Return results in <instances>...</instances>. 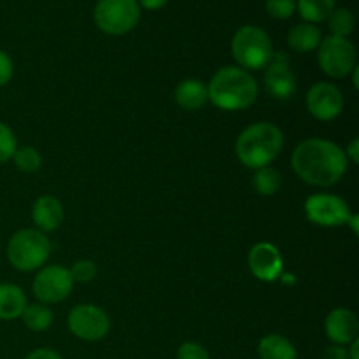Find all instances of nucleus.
<instances>
[{
  "label": "nucleus",
  "mask_w": 359,
  "mask_h": 359,
  "mask_svg": "<svg viewBox=\"0 0 359 359\" xmlns=\"http://www.w3.org/2000/svg\"><path fill=\"white\" fill-rule=\"evenodd\" d=\"M27 309V297L16 284H0V321L21 318Z\"/></svg>",
  "instance_id": "obj_17"
},
{
  "label": "nucleus",
  "mask_w": 359,
  "mask_h": 359,
  "mask_svg": "<svg viewBox=\"0 0 359 359\" xmlns=\"http://www.w3.org/2000/svg\"><path fill=\"white\" fill-rule=\"evenodd\" d=\"M323 359H349V354H347V349L344 346H333L326 347L325 353H323Z\"/></svg>",
  "instance_id": "obj_30"
},
{
  "label": "nucleus",
  "mask_w": 359,
  "mask_h": 359,
  "mask_svg": "<svg viewBox=\"0 0 359 359\" xmlns=\"http://www.w3.org/2000/svg\"><path fill=\"white\" fill-rule=\"evenodd\" d=\"M347 224H349V226L353 228V233L354 235L359 233V216H358V214H353V216L349 217V221H347Z\"/></svg>",
  "instance_id": "obj_35"
},
{
  "label": "nucleus",
  "mask_w": 359,
  "mask_h": 359,
  "mask_svg": "<svg viewBox=\"0 0 359 359\" xmlns=\"http://www.w3.org/2000/svg\"><path fill=\"white\" fill-rule=\"evenodd\" d=\"M72 287L74 279L70 270L58 265H49L35 276L32 290L41 304H60L69 297Z\"/></svg>",
  "instance_id": "obj_10"
},
{
  "label": "nucleus",
  "mask_w": 359,
  "mask_h": 359,
  "mask_svg": "<svg viewBox=\"0 0 359 359\" xmlns=\"http://www.w3.org/2000/svg\"><path fill=\"white\" fill-rule=\"evenodd\" d=\"M70 276H72L74 283H90L97 277V265L90 259H79L77 263H74Z\"/></svg>",
  "instance_id": "obj_27"
},
{
  "label": "nucleus",
  "mask_w": 359,
  "mask_h": 359,
  "mask_svg": "<svg viewBox=\"0 0 359 359\" xmlns=\"http://www.w3.org/2000/svg\"><path fill=\"white\" fill-rule=\"evenodd\" d=\"M93 18L104 34H128L139 23L140 6L137 0H98Z\"/></svg>",
  "instance_id": "obj_6"
},
{
  "label": "nucleus",
  "mask_w": 359,
  "mask_h": 359,
  "mask_svg": "<svg viewBox=\"0 0 359 359\" xmlns=\"http://www.w3.org/2000/svg\"><path fill=\"white\" fill-rule=\"evenodd\" d=\"M347 354H349V359H359V340L354 339L351 342V347L347 349Z\"/></svg>",
  "instance_id": "obj_34"
},
{
  "label": "nucleus",
  "mask_w": 359,
  "mask_h": 359,
  "mask_svg": "<svg viewBox=\"0 0 359 359\" xmlns=\"http://www.w3.org/2000/svg\"><path fill=\"white\" fill-rule=\"evenodd\" d=\"M259 359H297V349L283 335H266L258 344Z\"/></svg>",
  "instance_id": "obj_19"
},
{
  "label": "nucleus",
  "mask_w": 359,
  "mask_h": 359,
  "mask_svg": "<svg viewBox=\"0 0 359 359\" xmlns=\"http://www.w3.org/2000/svg\"><path fill=\"white\" fill-rule=\"evenodd\" d=\"M177 359H210L203 346L196 342H184L177 349Z\"/></svg>",
  "instance_id": "obj_28"
},
{
  "label": "nucleus",
  "mask_w": 359,
  "mask_h": 359,
  "mask_svg": "<svg viewBox=\"0 0 359 359\" xmlns=\"http://www.w3.org/2000/svg\"><path fill=\"white\" fill-rule=\"evenodd\" d=\"M297 9L309 23H321L333 13L335 0H298Z\"/></svg>",
  "instance_id": "obj_20"
},
{
  "label": "nucleus",
  "mask_w": 359,
  "mask_h": 359,
  "mask_svg": "<svg viewBox=\"0 0 359 359\" xmlns=\"http://www.w3.org/2000/svg\"><path fill=\"white\" fill-rule=\"evenodd\" d=\"M51 242L39 230H20L7 244V259L21 272L37 270L48 262Z\"/></svg>",
  "instance_id": "obj_5"
},
{
  "label": "nucleus",
  "mask_w": 359,
  "mask_h": 359,
  "mask_svg": "<svg viewBox=\"0 0 359 359\" xmlns=\"http://www.w3.org/2000/svg\"><path fill=\"white\" fill-rule=\"evenodd\" d=\"M283 132L273 123L262 121L248 126L238 135L235 153L241 163L248 168L269 167L283 149Z\"/></svg>",
  "instance_id": "obj_3"
},
{
  "label": "nucleus",
  "mask_w": 359,
  "mask_h": 359,
  "mask_svg": "<svg viewBox=\"0 0 359 359\" xmlns=\"http://www.w3.org/2000/svg\"><path fill=\"white\" fill-rule=\"evenodd\" d=\"M69 330L81 340L97 342L111 330V319L100 307L84 304L77 305L69 314Z\"/></svg>",
  "instance_id": "obj_9"
},
{
  "label": "nucleus",
  "mask_w": 359,
  "mask_h": 359,
  "mask_svg": "<svg viewBox=\"0 0 359 359\" xmlns=\"http://www.w3.org/2000/svg\"><path fill=\"white\" fill-rule=\"evenodd\" d=\"M209 100L223 111H242L255 104L258 97L256 79L241 67H223L207 86Z\"/></svg>",
  "instance_id": "obj_2"
},
{
  "label": "nucleus",
  "mask_w": 359,
  "mask_h": 359,
  "mask_svg": "<svg viewBox=\"0 0 359 359\" xmlns=\"http://www.w3.org/2000/svg\"><path fill=\"white\" fill-rule=\"evenodd\" d=\"M305 214L311 223L325 228H335L347 224L353 216L346 200L330 193H318L309 196L305 202Z\"/></svg>",
  "instance_id": "obj_8"
},
{
  "label": "nucleus",
  "mask_w": 359,
  "mask_h": 359,
  "mask_svg": "<svg viewBox=\"0 0 359 359\" xmlns=\"http://www.w3.org/2000/svg\"><path fill=\"white\" fill-rule=\"evenodd\" d=\"M27 359H63L56 351L51 349H35L28 354Z\"/></svg>",
  "instance_id": "obj_31"
},
{
  "label": "nucleus",
  "mask_w": 359,
  "mask_h": 359,
  "mask_svg": "<svg viewBox=\"0 0 359 359\" xmlns=\"http://www.w3.org/2000/svg\"><path fill=\"white\" fill-rule=\"evenodd\" d=\"M209 100L207 86L198 79H186L175 88V102L184 111H198Z\"/></svg>",
  "instance_id": "obj_16"
},
{
  "label": "nucleus",
  "mask_w": 359,
  "mask_h": 359,
  "mask_svg": "<svg viewBox=\"0 0 359 359\" xmlns=\"http://www.w3.org/2000/svg\"><path fill=\"white\" fill-rule=\"evenodd\" d=\"M353 84L356 90H359V67L358 65L354 67V70H353Z\"/></svg>",
  "instance_id": "obj_36"
},
{
  "label": "nucleus",
  "mask_w": 359,
  "mask_h": 359,
  "mask_svg": "<svg viewBox=\"0 0 359 359\" xmlns=\"http://www.w3.org/2000/svg\"><path fill=\"white\" fill-rule=\"evenodd\" d=\"M21 318H23V323L27 325L28 330H32V332H44V330L51 326L53 312L46 305L34 304L27 305Z\"/></svg>",
  "instance_id": "obj_21"
},
{
  "label": "nucleus",
  "mask_w": 359,
  "mask_h": 359,
  "mask_svg": "<svg viewBox=\"0 0 359 359\" xmlns=\"http://www.w3.org/2000/svg\"><path fill=\"white\" fill-rule=\"evenodd\" d=\"M13 72H14V65L11 56L7 55L6 51L0 49V88L6 86L11 79H13Z\"/></svg>",
  "instance_id": "obj_29"
},
{
  "label": "nucleus",
  "mask_w": 359,
  "mask_h": 359,
  "mask_svg": "<svg viewBox=\"0 0 359 359\" xmlns=\"http://www.w3.org/2000/svg\"><path fill=\"white\" fill-rule=\"evenodd\" d=\"M297 11V0H266V13L276 20H287Z\"/></svg>",
  "instance_id": "obj_26"
},
{
  "label": "nucleus",
  "mask_w": 359,
  "mask_h": 359,
  "mask_svg": "<svg viewBox=\"0 0 359 359\" xmlns=\"http://www.w3.org/2000/svg\"><path fill=\"white\" fill-rule=\"evenodd\" d=\"M330 30L335 37L347 39V35L354 30V14L349 9H333V13L328 18Z\"/></svg>",
  "instance_id": "obj_23"
},
{
  "label": "nucleus",
  "mask_w": 359,
  "mask_h": 359,
  "mask_svg": "<svg viewBox=\"0 0 359 359\" xmlns=\"http://www.w3.org/2000/svg\"><path fill=\"white\" fill-rule=\"evenodd\" d=\"M32 219L39 231H55L63 221V205L58 198L46 195L37 198L32 209Z\"/></svg>",
  "instance_id": "obj_15"
},
{
  "label": "nucleus",
  "mask_w": 359,
  "mask_h": 359,
  "mask_svg": "<svg viewBox=\"0 0 359 359\" xmlns=\"http://www.w3.org/2000/svg\"><path fill=\"white\" fill-rule=\"evenodd\" d=\"M251 273L259 280L272 283L283 272V256L279 249L270 242H259L249 251L248 256Z\"/></svg>",
  "instance_id": "obj_13"
},
{
  "label": "nucleus",
  "mask_w": 359,
  "mask_h": 359,
  "mask_svg": "<svg viewBox=\"0 0 359 359\" xmlns=\"http://www.w3.org/2000/svg\"><path fill=\"white\" fill-rule=\"evenodd\" d=\"M325 332L333 344L347 346L354 339H358L359 321L356 314L349 309H335L326 316Z\"/></svg>",
  "instance_id": "obj_14"
},
{
  "label": "nucleus",
  "mask_w": 359,
  "mask_h": 359,
  "mask_svg": "<svg viewBox=\"0 0 359 359\" xmlns=\"http://www.w3.org/2000/svg\"><path fill=\"white\" fill-rule=\"evenodd\" d=\"M280 182H283L280 174L272 167L258 168L255 177H252V186H255L256 193L263 196H270L279 191Z\"/></svg>",
  "instance_id": "obj_22"
},
{
  "label": "nucleus",
  "mask_w": 359,
  "mask_h": 359,
  "mask_svg": "<svg viewBox=\"0 0 359 359\" xmlns=\"http://www.w3.org/2000/svg\"><path fill=\"white\" fill-rule=\"evenodd\" d=\"M318 62L326 76L342 79L356 67V49L347 39L328 35L319 44Z\"/></svg>",
  "instance_id": "obj_7"
},
{
  "label": "nucleus",
  "mask_w": 359,
  "mask_h": 359,
  "mask_svg": "<svg viewBox=\"0 0 359 359\" xmlns=\"http://www.w3.org/2000/svg\"><path fill=\"white\" fill-rule=\"evenodd\" d=\"M14 165L18 167V170L21 172H37L42 165V158L41 153H39L35 147L25 146V147H18L16 153L13 154Z\"/></svg>",
  "instance_id": "obj_24"
},
{
  "label": "nucleus",
  "mask_w": 359,
  "mask_h": 359,
  "mask_svg": "<svg viewBox=\"0 0 359 359\" xmlns=\"http://www.w3.org/2000/svg\"><path fill=\"white\" fill-rule=\"evenodd\" d=\"M265 88L277 100H286L297 93V76L291 70L286 53H273L265 70Z\"/></svg>",
  "instance_id": "obj_11"
},
{
  "label": "nucleus",
  "mask_w": 359,
  "mask_h": 359,
  "mask_svg": "<svg viewBox=\"0 0 359 359\" xmlns=\"http://www.w3.org/2000/svg\"><path fill=\"white\" fill-rule=\"evenodd\" d=\"M287 44L297 53H311L321 44V30L312 23H300L287 34Z\"/></svg>",
  "instance_id": "obj_18"
},
{
  "label": "nucleus",
  "mask_w": 359,
  "mask_h": 359,
  "mask_svg": "<svg viewBox=\"0 0 359 359\" xmlns=\"http://www.w3.org/2000/svg\"><path fill=\"white\" fill-rule=\"evenodd\" d=\"M307 109L319 121H332L344 109L342 91L332 83H316L307 93Z\"/></svg>",
  "instance_id": "obj_12"
},
{
  "label": "nucleus",
  "mask_w": 359,
  "mask_h": 359,
  "mask_svg": "<svg viewBox=\"0 0 359 359\" xmlns=\"http://www.w3.org/2000/svg\"><path fill=\"white\" fill-rule=\"evenodd\" d=\"M16 149L18 144L13 130L6 123L0 121V163L13 160V154L16 153Z\"/></svg>",
  "instance_id": "obj_25"
},
{
  "label": "nucleus",
  "mask_w": 359,
  "mask_h": 359,
  "mask_svg": "<svg viewBox=\"0 0 359 359\" xmlns=\"http://www.w3.org/2000/svg\"><path fill=\"white\" fill-rule=\"evenodd\" d=\"M346 153V158L347 161H353L354 165L359 163V139H353L351 140V144L347 146V151H344Z\"/></svg>",
  "instance_id": "obj_32"
},
{
  "label": "nucleus",
  "mask_w": 359,
  "mask_h": 359,
  "mask_svg": "<svg viewBox=\"0 0 359 359\" xmlns=\"http://www.w3.org/2000/svg\"><path fill=\"white\" fill-rule=\"evenodd\" d=\"M346 153L335 142L326 139H307L298 144L291 156V165L302 181L312 186L337 184L346 174Z\"/></svg>",
  "instance_id": "obj_1"
},
{
  "label": "nucleus",
  "mask_w": 359,
  "mask_h": 359,
  "mask_svg": "<svg viewBox=\"0 0 359 359\" xmlns=\"http://www.w3.org/2000/svg\"><path fill=\"white\" fill-rule=\"evenodd\" d=\"M139 2H140L139 6L146 7V9L156 11V9H160V7H163L168 0H139Z\"/></svg>",
  "instance_id": "obj_33"
},
{
  "label": "nucleus",
  "mask_w": 359,
  "mask_h": 359,
  "mask_svg": "<svg viewBox=\"0 0 359 359\" xmlns=\"http://www.w3.org/2000/svg\"><path fill=\"white\" fill-rule=\"evenodd\" d=\"M231 55L244 70H259L269 65L273 55L269 34L255 25H245L231 39Z\"/></svg>",
  "instance_id": "obj_4"
}]
</instances>
